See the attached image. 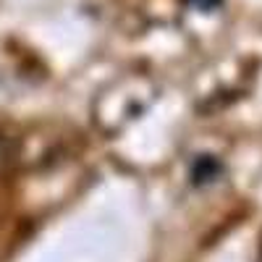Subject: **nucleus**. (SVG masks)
<instances>
[{"label": "nucleus", "instance_id": "obj_1", "mask_svg": "<svg viewBox=\"0 0 262 262\" xmlns=\"http://www.w3.org/2000/svg\"><path fill=\"white\" fill-rule=\"evenodd\" d=\"M191 3H194V6H200V8H205V11H207V8H215L217 3H221V0H191Z\"/></svg>", "mask_w": 262, "mask_h": 262}]
</instances>
